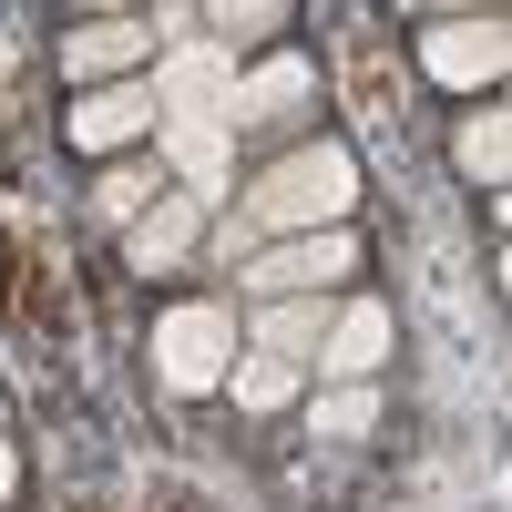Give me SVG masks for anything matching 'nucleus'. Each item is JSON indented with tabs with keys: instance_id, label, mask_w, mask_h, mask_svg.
<instances>
[{
	"instance_id": "nucleus-2",
	"label": "nucleus",
	"mask_w": 512,
	"mask_h": 512,
	"mask_svg": "<svg viewBox=\"0 0 512 512\" xmlns=\"http://www.w3.org/2000/svg\"><path fill=\"white\" fill-rule=\"evenodd\" d=\"M236 349H246V328H236V308H226V297H175V308L154 318V379H164L175 400L226 390Z\"/></svg>"
},
{
	"instance_id": "nucleus-15",
	"label": "nucleus",
	"mask_w": 512,
	"mask_h": 512,
	"mask_svg": "<svg viewBox=\"0 0 512 512\" xmlns=\"http://www.w3.org/2000/svg\"><path fill=\"white\" fill-rule=\"evenodd\" d=\"M205 31H216V52H236V41H267V31H287V0H246V11H205Z\"/></svg>"
},
{
	"instance_id": "nucleus-5",
	"label": "nucleus",
	"mask_w": 512,
	"mask_h": 512,
	"mask_svg": "<svg viewBox=\"0 0 512 512\" xmlns=\"http://www.w3.org/2000/svg\"><path fill=\"white\" fill-rule=\"evenodd\" d=\"M502 62H512L502 11H451V21H431V31H420V72H431V82H451V93H492V82H502Z\"/></svg>"
},
{
	"instance_id": "nucleus-3",
	"label": "nucleus",
	"mask_w": 512,
	"mask_h": 512,
	"mask_svg": "<svg viewBox=\"0 0 512 512\" xmlns=\"http://www.w3.org/2000/svg\"><path fill=\"white\" fill-rule=\"evenodd\" d=\"M164 31H175V21H144V11H93V21H72V31H62V82H72V93L144 82L154 52H164Z\"/></svg>"
},
{
	"instance_id": "nucleus-12",
	"label": "nucleus",
	"mask_w": 512,
	"mask_h": 512,
	"mask_svg": "<svg viewBox=\"0 0 512 512\" xmlns=\"http://www.w3.org/2000/svg\"><path fill=\"white\" fill-rule=\"evenodd\" d=\"M297 359H267V349H236V369H226V390H236V410H287L297 400Z\"/></svg>"
},
{
	"instance_id": "nucleus-13",
	"label": "nucleus",
	"mask_w": 512,
	"mask_h": 512,
	"mask_svg": "<svg viewBox=\"0 0 512 512\" xmlns=\"http://www.w3.org/2000/svg\"><path fill=\"white\" fill-rule=\"evenodd\" d=\"M318 441H369L379 431V379H359V390H318Z\"/></svg>"
},
{
	"instance_id": "nucleus-6",
	"label": "nucleus",
	"mask_w": 512,
	"mask_h": 512,
	"mask_svg": "<svg viewBox=\"0 0 512 512\" xmlns=\"http://www.w3.org/2000/svg\"><path fill=\"white\" fill-rule=\"evenodd\" d=\"M308 103H318V62H308V52H267L256 72L226 82L216 113H226V134H267V123H297Z\"/></svg>"
},
{
	"instance_id": "nucleus-16",
	"label": "nucleus",
	"mask_w": 512,
	"mask_h": 512,
	"mask_svg": "<svg viewBox=\"0 0 512 512\" xmlns=\"http://www.w3.org/2000/svg\"><path fill=\"white\" fill-rule=\"evenodd\" d=\"M21 492V451H11V431H0V502Z\"/></svg>"
},
{
	"instance_id": "nucleus-11",
	"label": "nucleus",
	"mask_w": 512,
	"mask_h": 512,
	"mask_svg": "<svg viewBox=\"0 0 512 512\" xmlns=\"http://www.w3.org/2000/svg\"><path fill=\"white\" fill-rule=\"evenodd\" d=\"M451 164H461V175H472V185H502L512 175V123L482 103V113H461V134H451Z\"/></svg>"
},
{
	"instance_id": "nucleus-14",
	"label": "nucleus",
	"mask_w": 512,
	"mask_h": 512,
	"mask_svg": "<svg viewBox=\"0 0 512 512\" xmlns=\"http://www.w3.org/2000/svg\"><path fill=\"white\" fill-rule=\"evenodd\" d=\"M154 195H175V185H164V164H113V175H103V216H113V226H134Z\"/></svg>"
},
{
	"instance_id": "nucleus-9",
	"label": "nucleus",
	"mask_w": 512,
	"mask_h": 512,
	"mask_svg": "<svg viewBox=\"0 0 512 512\" xmlns=\"http://www.w3.org/2000/svg\"><path fill=\"white\" fill-rule=\"evenodd\" d=\"M390 308L379 297H349V308H328V338H318V359L308 369H328L338 390H359V379H379V359H390Z\"/></svg>"
},
{
	"instance_id": "nucleus-10",
	"label": "nucleus",
	"mask_w": 512,
	"mask_h": 512,
	"mask_svg": "<svg viewBox=\"0 0 512 512\" xmlns=\"http://www.w3.org/2000/svg\"><path fill=\"white\" fill-rule=\"evenodd\" d=\"M318 338H328V297H267L246 349H267V359H297V369H308V359H318Z\"/></svg>"
},
{
	"instance_id": "nucleus-1",
	"label": "nucleus",
	"mask_w": 512,
	"mask_h": 512,
	"mask_svg": "<svg viewBox=\"0 0 512 512\" xmlns=\"http://www.w3.org/2000/svg\"><path fill=\"white\" fill-rule=\"evenodd\" d=\"M349 205H359V154L338 134H308L297 154H277L267 175L236 195V216L256 236H318V226H349Z\"/></svg>"
},
{
	"instance_id": "nucleus-4",
	"label": "nucleus",
	"mask_w": 512,
	"mask_h": 512,
	"mask_svg": "<svg viewBox=\"0 0 512 512\" xmlns=\"http://www.w3.org/2000/svg\"><path fill=\"white\" fill-rule=\"evenodd\" d=\"M338 277H359V226H318V236H277V246H256L236 287L246 297H328Z\"/></svg>"
},
{
	"instance_id": "nucleus-7",
	"label": "nucleus",
	"mask_w": 512,
	"mask_h": 512,
	"mask_svg": "<svg viewBox=\"0 0 512 512\" xmlns=\"http://www.w3.org/2000/svg\"><path fill=\"white\" fill-rule=\"evenodd\" d=\"M62 134H72V154H123V144L164 134V103H154V82H103V93H72Z\"/></svg>"
},
{
	"instance_id": "nucleus-8",
	"label": "nucleus",
	"mask_w": 512,
	"mask_h": 512,
	"mask_svg": "<svg viewBox=\"0 0 512 512\" xmlns=\"http://www.w3.org/2000/svg\"><path fill=\"white\" fill-rule=\"evenodd\" d=\"M205 205H216V195H195V185L154 195L144 216L123 226V267H134V277H164V267H185V256H195V236H205Z\"/></svg>"
}]
</instances>
